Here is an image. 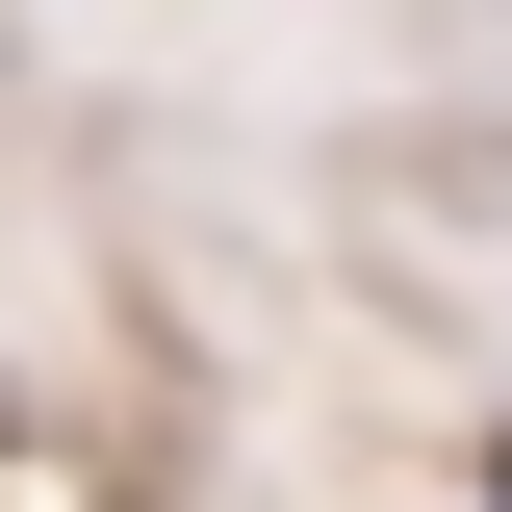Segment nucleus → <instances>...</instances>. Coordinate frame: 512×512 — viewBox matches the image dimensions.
<instances>
[{"mask_svg":"<svg viewBox=\"0 0 512 512\" xmlns=\"http://www.w3.org/2000/svg\"><path fill=\"white\" fill-rule=\"evenodd\" d=\"M487 512H512V436H487Z\"/></svg>","mask_w":512,"mask_h":512,"instance_id":"1","label":"nucleus"}]
</instances>
